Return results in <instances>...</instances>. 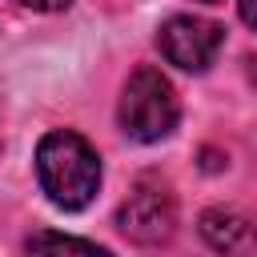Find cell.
<instances>
[{"label": "cell", "mask_w": 257, "mask_h": 257, "mask_svg": "<svg viewBox=\"0 0 257 257\" xmlns=\"http://www.w3.org/2000/svg\"><path fill=\"white\" fill-rule=\"evenodd\" d=\"M201 237L221 253H253L257 249V225L233 209H209L201 213Z\"/></svg>", "instance_id": "5"}, {"label": "cell", "mask_w": 257, "mask_h": 257, "mask_svg": "<svg viewBox=\"0 0 257 257\" xmlns=\"http://www.w3.org/2000/svg\"><path fill=\"white\" fill-rule=\"evenodd\" d=\"M221 40H225L221 24L201 20V16H169L161 24V36H157L165 60L177 64V68H185V72H205L217 60Z\"/></svg>", "instance_id": "3"}, {"label": "cell", "mask_w": 257, "mask_h": 257, "mask_svg": "<svg viewBox=\"0 0 257 257\" xmlns=\"http://www.w3.org/2000/svg\"><path fill=\"white\" fill-rule=\"evenodd\" d=\"M201 4H217V0H201Z\"/></svg>", "instance_id": "9"}, {"label": "cell", "mask_w": 257, "mask_h": 257, "mask_svg": "<svg viewBox=\"0 0 257 257\" xmlns=\"http://www.w3.org/2000/svg\"><path fill=\"white\" fill-rule=\"evenodd\" d=\"M116 225L124 237L141 241V245H161L173 237L177 229V205L165 189H153V185H141L137 193H128V201L120 205L116 213Z\"/></svg>", "instance_id": "4"}, {"label": "cell", "mask_w": 257, "mask_h": 257, "mask_svg": "<svg viewBox=\"0 0 257 257\" xmlns=\"http://www.w3.org/2000/svg\"><path fill=\"white\" fill-rule=\"evenodd\" d=\"M116 116H120L124 137H133V141H141V145H153V141H165V137L177 128L181 104H177L173 84H169L157 68H137V72L124 80Z\"/></svg>", "instance_id": "2"}, {"label": "cell", "mask_w": 257, "mask_h": 257, "mask_svg": "<svg viewBox=\"0 0 257 257\" xmlns=\"http://www.w3.org/2000/svg\"><path fill=\"white\" fill-rule=\"evenodd\" d=\"M241 20L249 28H257V0H241Z\"/></svg>", "instance_id": "8"}, {"label": "cell", "mask_w": 257, "mask_h": 257, "mask_svg": "<svg viewBox=\"0 0 257 257\" xmlns=\"http://www.w3.org/2000/svg\"><path fill=\"white\" fill-rule=\"evenodd\" d=\"M36 177H40V189L48 193V201L56 209H84L92 197H96V185H100V157L96 149L60 128V133H48L36 149Z\"/></svg>", "instance_id": "1"}, {"label": "cell", "mask_w": 257, "mask_h": 257, "mask_svg": "<svg viewBox=\"0 0 257 257\" xmlns=\"http://www.w3.org/2000/svg\"><path fill=\"white\" fill-rule=\"evenodd\" d=\"M16 4L36 8V12H56V8H64V4H72V0H16Z\"/></svg>", "instance_id": "7"}, {"label": "cell", "mask_w": 257, "mask_h": 257, "mask_svg": "<svg viewBox=\"0 0 257 257\" xmlns=\"http://www.w3.org/2000/svg\"><path fill=\"white\" fill-rule=\"evenodd\" d=\"M28 249H72V253H104L96 241H80V237H60V233H32L28 241H24Z\"/></svg>", "instance_id": "6"}]
</instances>
